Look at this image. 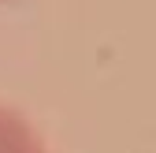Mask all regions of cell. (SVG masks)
<instances>
[{"instance_id": "cell-1", "label": "cell", "mask_w": 156, "mask_h": 153, "mask_svg": "<svg viewBox=\"0 0 156 153\" xmlns=\"http://www.w3.org/2000/svg\"><path fill=\"white\" fill-rule=\"evenodd\" d=\"M0 153H45L41 135L15 108H4V105H0Z\"/></svg>"}]
</instances>
